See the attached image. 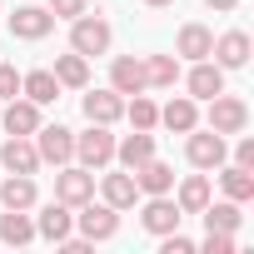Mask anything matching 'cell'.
Returning a JSON list of instances; mask_svg holds the SVG:
<instances>
[{
	"instance_id": "cell-27",
	"label": "cell",
	"mask_w": 254,
	"mask_h": 254,
	"mask_svg": "<svg viewBox=\"0 0 254 254\" xmlns=\"http://www.w3.org/2000/svg\"><path fill=\"white\" fill-rule=\"evenodd\" d=\"M0 239H5V244H30L35 239V219L25 209H5V214H0Z\"/></svg>"
},
{
	"instance_id": "cell-18",
	"label": "cell",
	"mask_w": 254,
	"mask_h": 254,
	"mask_svg": "<svg viewBox=\"0 0 254 254\" xmlns=\"http://www.w3.org/2000/svg\"><path fill=\"white\" fill-rule=\"evenodd\" d=\"M185 85H190V100H214L224 90V70L214 60H194V70L185 75Z\"/></svg>"
},
{
	"instance_id": "cell-28",
	"label": "cell",
	"mask_w": 254,
	"mask_h": 254,
	"mask_svg": "<svg viewBox=\"0 0 254 254\" xmlns=\"http://www.w3.org/2000/svg\"><path fill=\"white\" fill-rule=\"evenodd\" d=\"M145 80H150L155 90H175V80H180V55H150V60H145Z\"/></svg>"
},
{
	"instance_id": "cell-23",
	"label": "cell",
	"mask_w": 254,
	"mask_h": 254,
	"mask_svg": "<svg viewBox=\"0 0 254 254\" xmlns=\"http://www.w3.org/2000/svg\"><path fill=\"white\" fill-rule=\"evenodd\" d=\"M20 95L35 100V105H55V100H60V80H55V70H30V75H20Z\"/></svg>"
},
{
	"instance_id": "cell-30",
	"label": "cell",
	"mask_w": 254,
	"mask_h": 254,
	"mask_svg": "<svg viewBox=\"0 0 254 254\" xmlns=\"http://www.w3.org/2000/svg\"><path fill=\"white\" fill-rule=\"evenodd\" d=\"M125 120H130L135 130H155V125H160V105L145 100V95H130V105H125Z\"/></svg>"
},
{
	"instance_id": "cell-19",
	"label": "cell",
	"mask_w": 254,
	"mask_h": 254,
	"mask_svg": "<svg viewBox=\"0 0 254 254\" xmlns=\"http://www.w3.org/2000/svg\"><path fill=\"white\" fill-rule=\"evenodd\" d=\"M150 155H155V135H150V130H135V135L115 140V160H120V170H140Z\"/></svg>"
},
{
	"instance_id": "cell-2",
	"label": "cell",
	"mask_w": 254,
	"mask_h": 254,
	"mask_svg": "<svg viewBox=\"0 0 254 254\" xmlns=\"http://www.w3.org/2000/svg\"><path fill=\"white\" fill-rule=\"evenodd\" d=\"M185 155H190V165L194 170H219L224 160H229V140L224 135H214V130H190V140H185Z\"/></svg>"
},
{
	"instance_id": "cell-16",
	"label": "cell",
	"mask_w": 254,
	"mask_h": 254,
	"mask_svg": "<svg viewBox=\"0 0 254 254\" xmlns=\"http://www.w3.org/2000/svg\"><path fill=\"white\" fill-rule=\"evenodd\" d=\"M0 125H5V135H35L40 130V105L15 95V100H5V120Z\"/></svg>"
},
{
	"instance_id": "cell-12",
	"label": "cell",
	"mask_w": 254,
	"mask_h": 254,
	"mask_svg": "<svg viewBox=\"0 0 254 254\" xmlns=\"http://www.w3.org/2000/svg\"><path fill=\"white\" fill-rule=\"evenodd\" d=\"M209 60H214L219 70H244V65H249V35H244V30H224V35L214 40Z\"/></svg>"
},
{
	"instance_id": "cell-37",
	"label": "cell",
	"mask_w": 254,
	"mask_h": 254,
	"mask_svg": "<svg viewBox=\"0 0 254 254\" xmlns=\"http://www.w3.org/2000/svg\"><path fill=\"white\" fill-rule=\"evenodd\" d=\"M145 5H150V10H165V5H175V0H145Z\"/></svg>"
},
{
	"instance_id": "cell-3",
	"label": "cell",
	"mask_w": 254,
	"mask_h": 254,
	"mask_svg": "<svg viewBox=\"0 0 254 254\" xmlns=\"http://www.w3.org/2000/svg\"><path fill=\"white\" fill-rule=\"evenodd\" d=\"M70 50L85 55V60H90V55H105V50H110V25H105L100 15H90V10L75 15V20H70Z\"/></svg>"
},
{
	"instance_id": "cell-34",
	"label": "cell",
	"mask_w": 254,
	"mask_h": 254,
	"mask_svg": "<svg viewBox=\"0 0 254 254\" xmlns=\"http://www.w3.org/2000/svg\"><path fill=\"white\" fill-rule=\"evenodd\" d=\"M204 254H234V234H219V229H209V239H204Z\"/></svg>"
},
{
	"instance_id": "cell-29",
	"label": "cell",
	"mask_w": 254,
	"mask_h": 254,
	"mask_svg": "<svg viewBox=\"0 0 254 254\" xmlns=\"http://www.w3.org/2000/svg\"><path fill=\"white\" fill-rule=\"evenodd\" d=\"M175 204H180V214H199V209L209 204V180H204V175H190V180L180 185Z\"/></svg>"
},
{
	"instance_id": "cell-14",
	"label": "cell",
	"mask_w": 254,
	"mask_h": 254,
	"mask_svg": "<svg viewBox=\"0 0 254 254\" xmlns=\"http://www.w3.org/2000/svg\"><path fill=\"white\" fill-rule=\"evenodd\" d=\"M80 105H85V120H90V125H115V120H125V95H115V90H90Z\"/></svg>"
},
{
	"instance_id": "cell-6",
	"label": "cell",
	"mask_w": 254,
	"mask_h": 254,
	"mask_svg": "<svg viewBox=\"0 0 254 254\" xmlns=\"http://www.w3.org/2000/svg\"><path fill=\"white\" fill-rule=\"evenodd\" d=\"M55 199L70 204V209H80L85 199H95V170H85V165H60V175H55Z\"/></svg>"
},
{
	"instance_id": "cell-21",
	"label": "cell",
	"mask_w": 254,
	"mask_h": 254,
	"mask_svg": "<svg viewBox=\"0 0 254 254\" xmlns=\"http://www.w3.org/2000/svg\"><path fill=\"white\" fill-rule=\"evenodd\" d=\"M130 175H135L140 194H170V190H175V170H170L165 160H155V155H150L140 170H130Z\"/></svg>"
},
{
	"instance_id": "cell-11",
	"label": "cell",
	"mask_w": 254,
	"mask_h": 254,
	"mask_svg": "<svg viewBox=\"0 0 254 254\" xmlns=\"http://www.w3.org/2000/svg\"><path fill=\"white\" fill-rule=\"evenodd\" d=\"M50 30H55V15L40 10V5H20V10L10 15V35H15V40H45Z\"/></svg>"
},
{
	"instance_id": "cell-13",
	"label": "cell",
	"mask_w": 254,
	"mask_h": 254,
	"mask_svg": "<svg viewBox=\"0 0 254 254\" xmlns=\"http://www.w3.org/2000/svg\"><path fill=\"white\" fill-rule=\"evenodd\" d=\"M100 199H105L110 209H135V199H140L135 175H130V170H120V175H100Z\"/></svg>"
},
{
	"instance_id": "cell-4",
	"label": "cell",
	"mask_w": 254,
	"mask_h": 254,
	"mask_svg": "<svg viewBox=\"0 0 254 254\" xmlns=\"http://www.w3.org/2000/svg\"><path fill=\"white\" fill-rule=\"evenodd\" d=\"M244 125H249V105H244L239 95H224V90H219V95L209 100V130L229 140V135H244Z\"/></svg>"
},
{
	"instance_id": "cell-1",
	"label": "cell",
	"mask_w": 254,
	"mask_h": 254,
	"mask_svg": "<svg viewBox=\"0 0 254 254\" xmlns=\"http://www.w3.org/2000/svg\"><path fill=\"white\" fill-rule=\"evenodd\" d=\"M30 140H35L40 165H55V170H60V165L75 160V130H65V125H40Z\"/></svg>"
},
{
	"instance_id": "cell-15",
	"label": "cell",
	"mask_w": 254,
	"mask_h": 254,
	"mask_svg": "<svg viewBox=\"0 0 254 254\" xmlns=\"http://www.w3.org/2000/svg\"><path fill=\"white\" fill-rule=\"evenodd\" d=\"M70 229H75V214H70V204H60V199H50V204L40 209V219H35V234L50 239V244L70 239Z\"/></svg>"
},
{
	"instance_id": "cell-17",
	"label": "cell",
	"mask_w": 254,
	"mask_h": 254,
	"mask_svg": "<svg viewBox=\"0 0 254 254\" xmlns=\"http://www.w3.org/2000/svg\"><path fill=\"white\" fill-rule=\"evenodd\" d=\"M209 50H214V30H209V25H199V20L180 25L175 55H185V60H209Z\"/></svg>"
},
{
	"instance_id": "cell-20",
	"label": "cell",
	"mask_w": 254,
	"mask_h": 254,
	"mask_svg": "<svg viewBox=\"0 0 254 254\" xmlns=\"http://www.w3.org/2000/svg\"><path fill=\"white\" fill-rule=\"evenodd\" d=\"M160 125H165V130H175V135H190L194 125H199V100H190V95H175V100L160 110Z\"/></svg>"
},
{
	"instance_id": "cell-8",
	"label": "cell",
	"mask_w": 254,
	"mask_h": 254,
	"mask_svg": "<svg viewBox=\"0 0 254 254\" xmlns=\"http://www.w3.org/2000/svg\"><path fill=\"white\" fill-rule=\"evenodd\" d=\"M180 219H185V214H180V204H175L170 194H150V199H145V209H140V224H145L155 239H160V234H170V229H180Z\"/></svg>"
},
{
	"instance_id": "cell-33",
	"label": "cell",
	"mask_w": 254,
	"mask_h": 254,
	"mask_svg": "<svg viewBox=\"0 0 254 254\" xmlns=\"http://www.w3.org/2000/svg\"><path fill=\"white\" fill-rule=\"evenodd\" d=\"M50 15L55 20H75V15H85V0H50Z\"/></svg>"
},
{
	"instance_id": "cell-9",
	"label": "cell",
	"mask_w": 254,
	"mask_h": 254,
	"mask_svg": "<svg viewBox=\"0 0 254 254\" xmlns=\"http://www.w3.org/2000/svg\"><path fill=\"white\" fill-rule=\"evenodd\" d=\"M110 90H115V95H145V90H150V80H145V60L120 55V60L110 65Z\"/></svg>"
},
{
	"instance_id": "cell-24",
	"label": "cell",
	"mask_w": 254,
	"mask_h": 254,
	"mask_svg": "<svg viewBox=\"0 0 254 254\" xmlns=\"http://www.w3.org/2000/svg\"><path fill=\"white\" fill-rule=\"evenodd\" d=\"M219 185H224V199H234V204L254 199V170H244V165H219Z\"/></svg>"
},
{
	"instance_id": "cell-31",
	"label": "cell",
	"mask_w": 254,
	"mask_h": 254,
	"mask_svg": "<svg viewBox=\"0 0 254 254\" xmlns=\"http://www.w3.org/2000/svg\"><path fill=\"white\" fill-rule=\"evenodd\" d=\"M160 254H194V239H185L180 229H170V234H160Z\"/></svg>"
},
{
	"instance_id": "cell-10",
	"label": "cell",
	"mask_w": 254,
	"mask_h": 254,
	"mask_svg": "<svg viewBox=\"0 0 254 254\" xmlns=\"http://www.w3.org/2000/svg\"><path fill=\"white\" fill-rule=\"evenodd\" d=\"M0 165H5L10 175H35V170H40L35 140H30V135H10L5 145H0Z\"/></svg>"
},
{
	"instance_id": "cell-35",
	"label": "cell",
	"mask_w": 254,
	"mask_h": 254,
	"mask_svg": "<svg viewBox=\"0 0 254 254\" xmlns=\"http://www.w3.org/2000/svg\"><path fill=\"white\" fill-rule=\"evenodd\" d=\"M234 165H244V170H254V140L244 135L239 145H234Z\"/></svg>"
},
{
	"instance_id": "cell-25",
	"label": "cell",
	"mask_w": 254,
	"mask_h": 254,
	"mask_svg": "<svg viewBox=\"0 0 254 254\" xmlns=\"http://www.w3.org/2000/svg\"><path fill=\"white\" fill-rule=\"evenodd\" d=\"M55 80H60V90H85L90 85V60L85 55H55Z\"/></svg>"
},
{
	"instance_id": "cell-26",
	"label": "cell",
	"mask_w": 254,
	"mask_h": 254,
	"mask_svg": "<svg viewBox=\"0 0 254 254\" xmlns=\"http://www.w3.org/2000/svg\"><path fill=\"white\" fill-rule=\"evenodd\" d=\"M199 214H204V229H219V234H234V229L244 224V214H239V204H234V199H219V204L209 199Z\"/></svg>"
},
{
	"instance_id": "cell-36",
	"label": "cell",
	"mask_w": 254,
	"mask_h": 254,
	"mask_svg": "<svg viewBox=\"0 0 254 254\" xmlns=\"http://www.w3.org/2000/svg\"><path fill=\"white\" fill-rule=\"evenodd\" d=\"M204 5H214V10H234L239 0H204Z\"/></svg>"
},
{
	"instance_id": "cell-22",
	"label": "cell",
	"mask_w": 254,
	"mask_h": 254,
	"mask_svg": "<svg viewBox=\"0 0 254 254\" xmlns=\"http://www.w3.org/2000/svg\"><path fill=\"white\" fill-rule=\"evenodd\" d=\"M40 190H35V175H10V180H0V204L5 209H35Z\"/></svg>"
},
{
	"instance_id": "cell-7",
	"label": "cell",
	"mask_w": 254,
	"mask_h": 254,
	"mask_svg": "<svg viewBox=\"0 0 254 254\" xmlns=\"http://www.w3.org/2000/svg\"><path fill=\"white\" fill-rule=\"evenodd\" d=\"M75 224H80V234H85L90 244H100V239H115V229H120V209H110L105 199H100V204L85 199L80 214H75Z\"/></svg>"
},
{
	"instance_id": "cell-5",
	"label": "cell",
	"mask_w": 254,
	"mask_h": 254,
	"mask_svg": "<svg viewBox=\"0 0 254 254\" xmlns=\"http://www.w3.org/2000/svg\"><path fill=\"white\" fill-rule=\"evenodd\" d=\"M75 160L85 170H105L115 160V135H110V125H90L85 135H75Z\"/></svg>"
},
{
	"instance_id": "cell-32",
	"label": "cell",
	"mask_w": 254,
	"mask_h": 254,
	"mask_svg": "<svg viewBox=\"0 0 254 254\" xmlns=\"http://www.w3.org/2000/svg\"><path fill=\"white\" fill-rule=\"evenodd\" d=\"M15 95H20V70L0 65V100H15Z\"/></svg>"
}]
</instances>
